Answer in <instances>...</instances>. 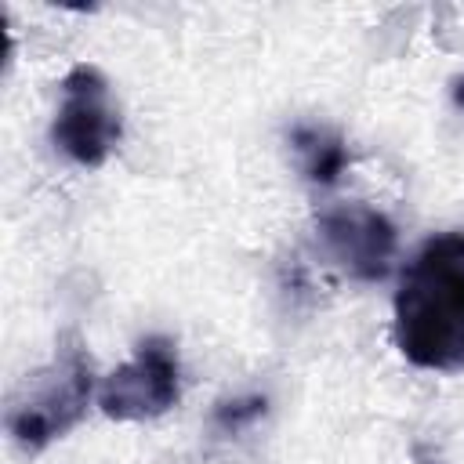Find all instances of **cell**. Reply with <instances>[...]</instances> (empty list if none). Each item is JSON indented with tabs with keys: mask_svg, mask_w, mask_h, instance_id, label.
I'll list each match as a JSON object with an SVG mask.
<instances>
[{
	"mask_svg": "<svg viewBox=\"0 0 464 464\" xmlns=\"http://www.w3.org/2000/svg\"><path fill=\"white\" fill-rule=\"evenodd\" d=\"M395 344L439 373L464 370V228L431 236L395 290Z\"/></svg>",
	"mask_w": 464,
	"mask_h": 464,
	"instance_id": "6da1fadb",
	"label": "cell"
},
{
	"mask_svg": "<svg viewBox=\"0 0 464 464\" xmlns=\"http://www.w3.org/2000/svg\"><path fill=\"white\" fill-rule=\"evenodd\" d=\"M265 413V399H236V402H221L218 406V413H214V420L221 424V428H243V424H250V420H257Z\"/></svg>",
	"mask_w": 464,
	"mask_h": 464,
	"instance_id": "52a82bcc",
	"label": "cell"
},
{
	"mask_svg": "<svg viewBox=\"0 0 464 464\" xmlns=\"http://www.w3.org/2000/svg\"><path fill=\"white\" fill-rule=\"evenodd\" d=\"M94 392L91 359L80 341H65L47 370L33 377L22 399L7 410V431L25 453H40L80 424Z\"/></svg>",
	"mask_w": 464,
	"mask_h": 464,
	"instance_id": "7a4b0ae2",
	"label": "cell"
},
{
	"mask_svg": "<svg viewBox=\"0 0 464 464\" xmlns=\"http://www.w3.org/2000/svg\"><path fill=\"white\" fill-rule=\"evenodd\" d=\"M453 102L464 109V76H460V80H457V87H453Z\"/></svg>",
	"mask_w": 464,
	"mask_h": 464,
	"instance_id": "ba28073f",
	"label": "cell"
},
{
	"mask_svg": "<svg viewBox=\"0 0 464 464\" xmlns=\"http://www.w3.org/2000/svg\"><path fill=\"white\" fill-rule=\"evenodd\" d=\"M294 149L301 156V170L312 185H334L344 167H348V145L323 127H297L294 130Z\"/></svg>",
	"mask_w": 464,
	"mask_h": 464,
	"instance_id": "8992f818",
	"label": "cell"
},
{
	"mask_svg": "<svg viewBox=\"0 0 464 464\" xmlns=\"http://www.w3.org/2000/svg\"><path fill=\"white\" fill-rule=\"evenodd\" d=\"M51 141L80 167H98L120 141V112L109 80L94 65H76L62 80V105L54 112Z\"/></svg>",
	"mask_w": 464,
	"mask_h": 464,
	"instance_id": "3957f363",
	"label": "cell"
},
{
	"mask_svg": "<svg viewBox=\"0 0 464 464\" xmlns=\"http://www.w3.org/2000/svg\"><path fill=\"white\" fill-rule=\"evenodd\" d=\"M181 395L178 352L167 337H145L130 362L112 370L98 392V406L112 420H152Z\"/></svg>",
	"mask_w": 464,
	"mask_h": 464,
	"instance_id": "277c9868",
	"label": "cell"
},
{
	"mask_svg": "<svg viewBox=\"0 0 464 464\" xmlns=\"http://www.w3.org/2000/svg\"><path fill=\"white\" fill-rule=\"evenodd\" d=\"M428 464H439V460H428Z\"/></svg>",
	"mask_w": 464,
	"mask_h": 464,
	"instance_id": "9c48e42d",
	"label": "cell"
},
{
	"mask_svg": "<svg viewBox=\"0 0 464 464\" xmlns=\"http://www.w3.org/2000/svg\"><path fill=\"white\" fill-rule=\"evenodd\" d=\"M319 236L330 257L355 279H384L395 257V225L366 207V203H341L319 218Z\"/></svg>",
	"mask_w": 464,
	"mask_h": 464,
	"instance_id": "5b68a950",
	"label": "cell"
}]
</instances>
